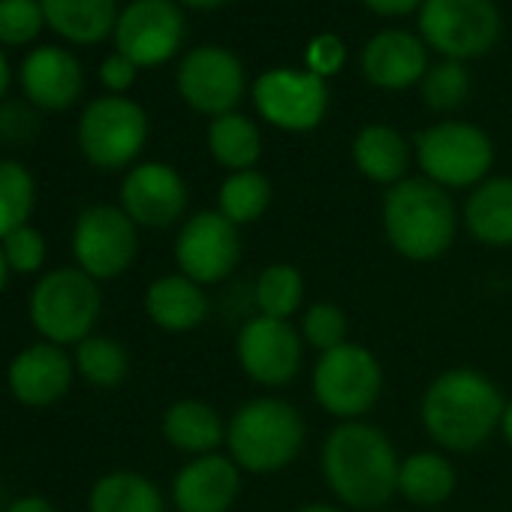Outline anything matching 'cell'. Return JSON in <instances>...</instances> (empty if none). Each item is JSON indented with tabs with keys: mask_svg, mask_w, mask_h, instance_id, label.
Returning a JSON list of instances; mask_svg holds the SVG:
<instances>
[{
	"mask_svg": "<svg viewBox=\"0 0 512 512\" xmlns=\"http://www.w3.org/2000/svg\"><path fill=\"white\" fill-rule=\"evenodd\" d=\"M401 458L392 440L371 422L353 419L329 431L323 443V476L350 509H380L398 494Z\"/></svg>",
	"mask_w": 512,
	"mask_h": 512,
	"instance_id": "1",
	"label": "cell"
},
{
	"mask_svg": "<svg viewBox=\"0 0 512 512\" xmlns=\"http://www.w3.org/2000/svg\"><path fill=\"white\" fill-rule=\"evenodd\" d=\"M506 401L500 389L473 368L437 374L422 395V425L449 452H473L500 431Z\"/></svg>",
	"mask_w": 512,
	"mask_h": 512,
	"instance_id": "2",
	"label": "cell"
},
{
	"mask_svg": "<svg viewBox=\"0 0 512 512\" xmlns=\"http://www.w3.org/2000/svg\"><path fill=\"white\" fill-rule=\"evenodd\" d=\"M386 241L413 263L443 256L458 232V208L440 184L428 178H404L383 199Z\"/></svg>",
	"mask_w": 512,
	"mask_h": 512,
	"instance_id": "3",
	"label": "cell"
},
{
	"mask_svg": "<svg viewBox=\"0 0 512 512\" xmlns=\"http://www.w3.org/2000/svg\"><path fill=\"white\" fill-rule=\"evenodd\" d=\"M305 437L308 428L299 407L284 398H253L226 422L229 458L244 473H278L290 467L299 458Z\"/></svg>",
	"mask_w": 512,
	"mask_h": 512,
	"instance_id": "4",
	"label": "cell"
},
{
	"mask_svg": "<svg viewBox=\"0 0 512 512\" xmlns=\"http://www.w3.org/2000/svg\"><path fill=\"white\" fill-rule=\"evenodd\" d=\"M100 311H103L100 287L79 266L55 269L43 275L28 305L34 329L49 344H58V347L82 344L85 338H91Z\"/></svg>",
	"mask_w": 512,
	"mask_h": 512,
	"instance_id": "5",
	"label": "cell"
},
{
	"mask_svg": "<svg viewBox=\"0 0 512 512\" xmlns=\"http://www.w3.org/2000/svg\"><path fill=\"white\" fill-rule=\"evenodd\" d=\"M416 163L422 178L443 190L476 187L488 178L494 145L470 121H440L416 136Z\"/></svg>",
	"mask_w": 512,
	"mask_h": 512,
	"instance_id": "6",
	"label": "cell"
},
{
	"mask_svg": "<svg viewBox=\"0 0 512 512\" xmlns=\"http://www.w3.org/2000/svg\"><path fill=\"white\" fill-rule=\"evenodd\" d=\"M311 386L317 404L329 416L353 422L377 404L383 392V368L371 350L347 341L317 359Z\"/></svg>",
	"mask_w": 512,
	"mask_h": 512,
	"instance_id": "7",
	"label": "cell"
},
{
	"mask_svg": "<svg viewBox=\"0 0 512 512\" xmlns=\"http://www.w3.org/2000/svg\"><path fill=\"white\" fill-rule=\"evenodd\" d=\"M76 136L88 163L97 169H124L145 148L148 115L124 94L97 97L82 112Z\"/></svg>",
	"mask_w": 512,
	"mask_h": 512,
	"instance_id": "8",
	"label": "cell"
},
{
	"mask_svg": "<svg viewBox=\"0 0 512 512\" xmlns=\"http://www.w3.org/2000/svg\"><path fill=\"white\" fill-rule=\"evenodd\" d=\"M419 34L443 61H470L497 43L500 13L494 0H425Z\"/></svg>",
	"mask_w": 512,
	"mask_h": 512,
	"instance_id": "9",
	"label": "cell"
},
{
	"mask_svg": "<svg viewBox=\"0 0 512 512\" xmlns=\"http://www.w3.org/2000/svg\"><path fill=\"white\" fill-rule=\"evenodd\" d=\"M139 226L118 205H88L73 226V253L94 281L121 278L139 253Z\"/></svg>",
	"mask_w": 512,
	"mask_h": 512,
	"instance_id": "10",
	"label": "cell"
},
{
	"mask_svg": "<svg viewBox=\"0 0 512 512\" xmlns=\"http://www.w3.org/2000/svg\"><path fill=\"white\" fill-rule=\"evenodd\" d=\"M253 106L272 127L308 133L323 124L329 112L326 79L308 70H269L250 88Z\"/></svg>",
	"mask_w": 512,
	"mask_h": 512,
	"instance_id": "11",
	"label": "cell"
},
{
	"mask_svg": "<svg viewBox=\"0 0 512 512\" xmlns=\"http://www.w3.org/2000/svg\"><path fill=\"white\" fill-rule=\"evenodd\" d=\"M175 263L181 275L205 284L226 281L241 263V235L232 220H226L217 208L196 211L184 220L175 238Z\"/></svg>",
	"mask_w": 512,
	"mask_h": 512,
	"instance_id": "12",
	"label": "cell"
},
{
	"mask_svg": "<svg viewBox=\"0 0 512 512\" xmlns=\"http://www.w3.org/2000/svg\"><path fill=\"white\" fill-rule=\"evenodd\" d=\"M235 359L253 383L287 386L302 371L305 341L290 320L256 314L235 338Z\"/></svg>",
	"mask_w": 512,
	"mask_h": 512,
	"instance_id": "13",
	"label": "cell"
},
{
	"mask_svg": "<svg viewBox=\"0 0 512 512\" xmlns=\"http://www.w3.org/2000/svg\"><path fill=\"white\" fill-rule=\"evenodd\" d=\"M178 94L181 100L208 118L235 112L247 91V76L241 61L220 46H199L178 64Z\"/></svg>",
	"mask_w": 512,
	"mask_h": 512,
	"instance_id": "14",
	"label": "cell"
},
{
	"mask_svg": "<svg viewBox=\"0 0 512 512\" xmlns=\"http://www.w3.org/2000/svg\"><path fill=\"white\" fill-rule=\"evenodd\" d=\"M187 22L175 0H130L115 25V46L136 67L166 64L184 43Z\"/></svg>",
	"mask_w": 512,
	"mask_h": 512,
	"instance_id": "15",
	"label": "cell"
},
{
	"mask_svg": "<svg viewBox=\"0 0 512 512\" xmlns=\"http://www.w3.org/2000/svg\"><path fill=\"white\" fill-rule=\"evenodd\" d=\"M190 193L181 172L169 163H139L121 181V208L136 226L166 229L187 211Z\"/></svg>",
	"mask_w": 512,
	"mask_h": 512,
	"instance_id": "16",
	"label": "cell"
},
{
	"mask_svg": "<svg viewBox=\"0 0 512 512\" xmlns=\"http://www.w3.org/2000/svg\"><path fill=\"white\" fill-rule=\"evenodd\" d=\"M241 494V467L220 452L187 461L172 479L178 512H229Z\"/></svg>",
	"mask_w": 512,
	"mask_h": 512,
	"instance_id": "17",
	"label": "cell"
},
{
	"mask_svg": "<svg viewBox=\"0 0 512 512\" xmlns=\"http://www.w3.org/2000/svg\"><path fill=\"white\" fill-rule=\"evenodd\" d=\"M76 362L64 347L40 341L25 347L7 368V386L13 398L25 407H49L70 392Z\"/></svg>",
	"mask_w": 512,
	"mask_h": 512,
	"instance_id": "18",
	"label": "cell"
},
{
	"mask_svg": "<svg viewBox=\"0 0 512 512\" xmlns=\"http://www.w3.org/2000/svg\"><path fill=\"white\" fill-rule=\"evenodd\" d=\"M25 97L46 112L70 109L85 88L82 64L64 46H37L19 70Z\"/></svg>",
	"mask_w": 512,
	"mask_h": 512,
	"instance_id": "19",
	"label": "cell"
},
{
	"mask_svg": "<svg viewBox=\"0 0 512 512\" xmlns=\"http://www.w3.org/2000/svg\"><path fill=\"white\" fill-rule=\"evenodd\" d=\"M428 73V52L410 31H380L362 49V76L383 91H404Z\"/></svg>",
	"mask_w": 512,
	"mask_h": 512,
	"instance_id": "20",
	"label": "cell"
},
{
	"mask_svg": "<svg viewBox=\"0 0 512 512\" xmlns=\"http://www.w3.org/2000/svg\"><path fill=\"white\" fill-rule=\"evenodd\" d=\"M145 314L163 332H190L205 323L208 296L187 275H166L148 287Z\"/></svg>",
	"mask_w": 512,
	"mask_h": 512,
	"instance_id": "21",
	"label": "cell"
},
{
	"mask_svg": "<svg viewBox=\"0 0 512 512\" xmlns=\"http://www.w3.org/2000/svg\"><path fill=\"white\" fill-rule=\"evenodd\" d=\"M467 232L488 247H512V175L476 184L464 202Z\"/></svg>",
	"mask_w": 512,
	"mask_h": 512,
	"instance_id": "22",
	"label": "cell"
},
{
	"mask_svg": "<svg viewBox=\"0 0 512 512\" xmlns=\"http://www.w3.org/2000/svg\"><path fill=\"white\" fill-rule=\"evenodd\" d=\"M163 437L178 452H187L193 458L217 452V446L226 443V422L220 413L196 398H184L166 407L163 413Z\"/></svg>",
	"mask_w": 512,
	"mask_h": 512,
	"instance_id": "23",
	"label": "cell"
},
{
	"mask_svg": "<svg viewBox=\"0 0 512 512\" xmlns=\"http://www.w3.org/2000/svg\"><path fill=\"white\" fill-rule=\"evenodd\" d=\"M353 163L356 169L374 181L395 187L407 178L410 169V145L407 139L389 124H368L353 139Z\"/></svg>",
	"mask_w": 512,
	"mask_h": 512,
	"instance_id": "24",
	"label": "cell"
},
{
	"mask_svg": "<svg viewBox=\"0 0 512 512\" xmlns=\"http://www.w3.org/2000/svg\"><path fill=\"white\" fill-rule=\"evenodd\" d=\"M40 7L52 31L79 46H91L115 34L121 16L115 0H40Z\"/></svg>",
	"mask_w": 512,
	"mask_h": 512,
	"instance_id": "25",
	"label": "cell"
},
{
	"mask_svg": "<svg viewBox=\"0 0 512 512\" xmlns=\"http://www.w3.org/2000/svg\"><path fill=\"white\" fill-rule=\"evenodd\" d=\"M458 473L452 461L440 452H413L401 458L398 470V494L416 506H437L452 497Z\"/></svg>",
	"mask_w": 512,
	"mask_h": 512,
	"instance_id": "26",
	"label": "cell"
},
{
	"mask_svg": "<svg viewBox=\"0 0 512 512\" xmlns=\"http://www.w3.org/2000/svg\"><path fill=\"white\" fill-rule=\"evenodd\" d=\"M88 512H166V500L148 476L115 470L94 482Z\"/></svg>",
	"mask_w": 512,
	"mask_h": 512,
	"instance_id": "27",
	"label": "cell"
},
{
	"mask_svg": "<svg viewBox=\"0 0 512 512\" xmlns=\"http://www.w3.org/2000/svg\"><path fill=\"white\" fill-rule=\"evenodd\" d=\"M208 151L229 172L253 169L256 160H260V154H263L260 127H256L247 115H238V112L211 118V127H208Z\"/></svg>",
	"mask_w": 512,
	"mask_h": 512,
	"instance_id": "28",
	"label": "cell"
},
{
	"mask_svg": "<svg viewBox=\"0 0 512 512\" xmlns=\"http://www.w3.org/2000/svg\"><path fill=\"white\" fill-rule=\"evenodd\" d=\"M269 205H272V181L256 169L232 172L217 193V211L235 226L260 220L269 211Z\"/></svg>",
	"mask_w": 512,
	"mask_h": 512,
	"instance_id": "29",
	"label": "cell"
},
{
	"mask_svg": "<svg viewBox=\"0 0 512 512\" xmlns=\"http://www.w3.org/2000/svg\"><path fill=\"white\" fill-rule=\"evenodd\" d=\"M302 299H305V278L296 266L272 263L256 275L253 302L263 317L290 320L302 308Z\"/></svg>",
	"mask_w": 512,
	"mask_h": 512,
	"instance_id": "30",
	"label": "cell"
},
{
	"mask_svg": "<svg viewBox=\"0 0 512 512\" xmlns=\"http://www.w3.org/2000/svg\"><path fill=\"white\" fill-rule=\"evenodd\" d=\"M76 371L97 389H115L130 371V356L121 341L109 335H91L76 344Z\"/></svg>",
	"mask_w": 512,
	"mask_h": 512,
	"instance_id": "31",
	"label": "cell"
},
{
	"mask_svg": "<svg viewBox=\"0 0 512 512\" xmlns=\"http://www.w3.org/2000/svg\"><path fill=\"white\" fill-rule=\"evenodd\" d=\"M37 205V184L19 160H0V241L28 226Z\"/></svg>",
	"mask_w": 512,
	"mask_h": 512,
	"instance_id": "32",
	"label": "cell"
},
{
	"mask_svg": "<svg viewBox=\"0 0 512 512\" xmlns=\"http://www.w3.org/2000/svg\"><path fill=\"white\" fill-rule=\"evenodd\" d=\"M470 97V73L461 61H440L422 79V100L434 112H455Z\"/></svg>",
	"mask_w": 512,
	"mask_h": 512,
	"instance_id": "33",
	"label": "cell"
},
{
	"mask_svg": "<svg viewBox=\"0 0 512 512\" xmlns=\"http://www.w3.org/2000/svg\"><path fill=\"white\" fill-rule=\"evenodd\" d=\"M302 341L320 350V356L347 344V314L332 302L311 305L302 317Z\"/></svg>",
	"mask_w": 512,
	"mask_h": 512,
	"instance_id": "34",
	"label": "cell"
},
{
	"mask_svg": "<svg viewBox=\"0 0 512 512\" xmlns=\"http://www.w3.org/2000/svg\"><path fill=\"white\" fill-rule=\"evenodd\" d=\"M46 25L40 0H0V43L25 46L40 37Z\"/></svg>",
	"mask_w": 512,
	"mask_h": 512,
	"instance_id": "35",
	"label": "cell"
},
{
	"mask_svg": "<svg viewBox=\"0 0 512 512\" xmlns=\"http://www.w3.org/2000/svg\"><path fill=\"white\" fill-rule=\"evenodd\" d=\"M0 247H4V256H7L10 269L19 272V275H34L46 263V238L31 223L16 229V232H10L4 241H0Z\"/></svg>",
	"mask_w": 512,
	"mask_h": 512,
	"instance_id": "36",
	"label": "cell"
},
{
	"mask_svg": "<svg viewBox=\"0 0 512 512\" xmlns=\"http://www.w3.org/2000/svg\"><path fill=\"white\" fill-rule=\"evenodd\" d=\"M344 61H347V49H344L341 37H335V34H317L308 43V52H305L308 73H314L320 79H329V76L341 73Z\"/></svg>",
	"mask_w": 512,
	"mask_h": 512,
	"instance_id": "37",
	"label": "cell"
},
{
	"mask_svg": "<svg viewBox=\"0 0 512 512\" xmlns=\"http://www.w3.org/2000/svg\"><path fill=\"white\" fill-rule=\"evenodd\" d=\"M136 64L130 58H124L121 52L109 55L103 64H100V82L112 91V94H124L133 82H136Z\"/></svg>",
	"mask_w": 512,
	"mask_h": 512,
	"instance_id": "38",
	"label": "cell"
},
{
	"mask_svg": "<svg viewBox=\"0 0 512 512\" xmlns=\"http://www.w3.org/2000/svg\"><path fill=\"white\" fill-rule=\"evenodd\" d=\"M362 4L377 16H407L419 10L425 0H362Z\"/></svg>",
	"mask_w": 512,
	"mask_h": 512,
	"instance_id": "39",
	"label": "cell"
},
{
	"mask_svg": "<svg viewBox=\"0 0 512 512\" xmlns=\"http://www.w3.org/2000/svg\"><path fill=\"white\" fill-rule=\"evenodd\" d=\"M7 512H58L46 497H19V500H13L10 506H7Z\"/></svg>",
	"mask_w": 512,
	"mask_h": 512,
	"instance_id": "40",
	"label": "cell"
},
{
	"mask_svg": "<svg viewBox=\"0 0 512 512\" xmlns=\"http://www.w3.org/2000/svg\"><path fill=\"white\" fill-rule=\"evenodd\" d=\"M178 7H190V10H220L226 4H232V0H175Z\"/></svg>",
	"mask_w": 512,
	"mask_h": 512,
	"instance_id": "41",
	"label": "cell"
},
{
	"mask_svg": "<svg viewBox=\"0 0 512 512\" xmlns=\"http://www.w3.org/2000/svg\"><path fill=\"white\" fill-rule=\"evenodd\" d=\"M10 82H13V70H10V61H7V55H4V52H0V97L7 94Z\"/></svg>",
	"mask_w": 512,
	"mask_h": 512,
	"instance_id": "42",
	"label": "cell"
},
{
	"mask_svg": "<svg viewBox=\"0 0 512 512\" xmlns=\"http://www.w3.org/2000/svg\"><path fill=\"white\" fill-rule=\"evenodd\" d=\"M500 434L512 449V401H506V410H503V419H500Z\"/></svg>",
	"mask_w": 512,
	"mask_h": 512,
	"instance_id": "43",
	"label": "cell"
},
{
	"mask_svg": "<svg viewBox=\"0 0 512 512\" xmlns=\"http://www.w3.org/2000/svg\"><path fill=\"white\" fill-rule=\"evenodd\" d=\"M10 263H7V256H4V247H0V293L7 290V284H10Z\"/></svg>",
	"mask_w": 512,
	"mask_h": 512,
	"instance_id": "44",
	"label": "cell"
},
{
	"mask_svg": "<svg viewBox=\"0 0 512 512\" xmlns=\"http://www.w3.org/2000/svg\"><path fill=\"white\" fill-rule=\"evenodd\" d=\"M296 512H344V509L329 506V503H308V506H302V509H296Z\"/></svg>",
	"mask_w": 512,
	"mask_h": 512,
	"instance_id": "45",
	"label": "cell"
}]
</instances>
